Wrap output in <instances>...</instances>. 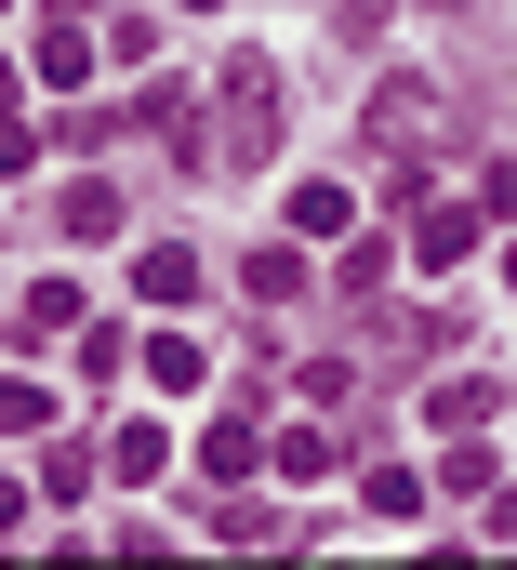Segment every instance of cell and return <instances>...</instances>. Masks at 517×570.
I'll return each mask as SVG.
<instances>
[{
    "instance_id": "cell-1",
    "label": "cell",
    "mask_w": 517,
    "mask_h": 570,
    "mask_svg": "<svg viewBox=\"0 0 517 570\" xmlns=\"http://www.w3.org/2000/svg\"><path fill=\"white\" fill-rule=\"evenodd\" d=\"M213 107H226L213 159H226V173H253L265 146H279V67H265V53H226V94H213Z\"/></svg>"
},
{
    "instance_id": "cell-3",
    "label": "cell",
    "mask_w": 517,
    "mask_h": 570,
    "mask_svg": "<svg viewBox=\"0 0 517 570\" xmlns=\"http://www.w3.org/2000/svg\"><path fill=\"white\" fill-rule=\"evenodd\" d=\"M465 239H478V213H465V199H425V226H411V253H425V266H465Z\"/></svg>"
},
{
    "instance_id": "cell-2",
    "label": "cell",
    "mask_w": 517,
    "mask_h": 570,
    "mask_svg": "<svg viewBox=\"0 0 517 570\" xmlns=\"http://www.w3.org/2000/svg\"><path fill=\"white\" fill-rule=\"evenodd\" d=\"M94 67V27H80V0H53V27H40V80H80Z\"/></svg>"
},
{
    "instance_id": "cell-4",
    "label": "cell",
    "mask_w": 517,
    "mask_h": 570,
    "mask_svg": "<svg viewBox=\"0 0 517 570\" xmlns=\"http://www.w3.org/2000/svg\"><path fill=\"white\" fill-rule=\"evenodd\" d=\"M425 107H438L425 80H398V94H372V146H411V134H425Z\"/></svg>"
},
{
    "instance_id": "cell-5",
    "label": "cell",
    "mask_w": 517,
    "mask_h": 570,
    "mask_svg": "<svg viewBox=\"0 0 517 570\" xmlns=\"http://www.w3.org/2000/svg\"><path fill=\"white\" fill-rule=\"evenodd\" d=\"M133 279H146V305H186V292H199V266H186V239H173V253H146Z\"/></svg>"
}]
</instances>
